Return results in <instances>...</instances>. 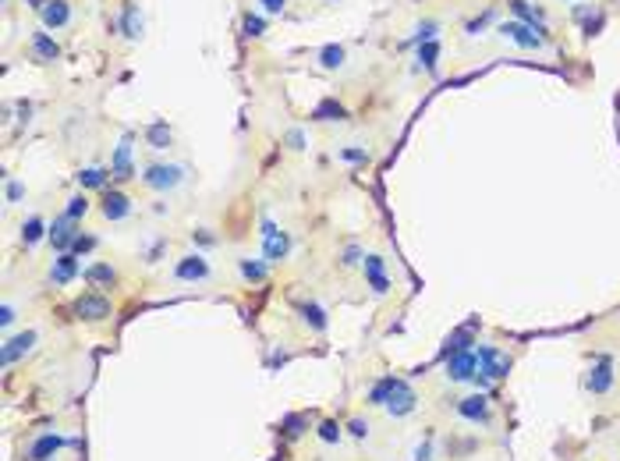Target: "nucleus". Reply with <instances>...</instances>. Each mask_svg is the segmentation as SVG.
Here are the masks:
<instances>
[{
	"mask_svg": "<svg viewBox=\"0 0 620 461\" xmlns=\"http://www.w3.org/2000/svg\"><path fill=\"white\" fill-rule=\"evenodd\" d=\"M39 14H43L47 29H60V25H68V18H71V4H68V0H50Z\"/></svg>",
	"mask_w": 620,
	"mask_h": 461,
	"instance_id": "nucleus-17",
	"label": "nucleus"
},
{
	"mask_svg": "<svg viewBox=\"0 0 620 461\" xmlns=\"http://www.w3.org/2000/svg\"><path fill=\"white\" fill-rule=\"evenodd\" d=\"M86 281H89L92 287H110V284L117 281V270H114L110 263H92V266L86 270Z\"/></svg>",
	"mask_w": 620,
	"mask_h": 461,
	"instance_id": "nucleus-19",
	"label": "nucleus"
},
{
	"mask_svg": "<svg viewBox=\"0 0 620 461\" xmlns=\"http://www.w3.org/2000/svg\"><path fill=\"white\" fill-rule=\"evenodd\" d=\"M471 344H475V323H468V327H461V330H454L450 338H447V344H443V355L471 351Z\"/></svg>",
	"mask_w": 620,
	"mask_h": 461,
	"instance_id": "nucleus-18",
	"label": "nucleus"
},
{
	"mask_svg": "<svg viewBox=\"0 0 620 461\" xmlns=\"http://www.w3.org/2000/svg\"><path fill=\"white\" fill-rule=\"evenodd\" d=\"M500 36H504V39H514V43L525 47V50H543V43H546V39L535 32L532 25H525V22H504V25H500Z\"/></svg>",
	"mask_w": 620,
	"mask_h": 461,
	"instance_id": "nucleus-7",
	"label": "nucleus"
},
{
	"mask_svg": "<svg viewBox=\"0 0 620 461\" xmlns=\"http://www.w3.org/2000/svg\"><path fill=\"white\" fill-rule=\"evenodd\" d=\"M107 181H110V171H103V167H86V171H78L82 188H107Z\"/></svg>",
	"mask_w": 620,
	"mask_h": 461,
	"instance_id": "nucleus-23",
	"label": "nucleus"
},
{
	"mask_svg": "<svg viewBox=\"0 0 620 461\" xmlns=\"http://www.w3.org/2000/svg\"><path fill=\"white\" fill-rule=\"evenodd\" d=\"M475 373H479V355H475V348L447 355V380L450 383H468V380H475Z\"/></svg>",
	"mask_w": 620,
	"mask_h": 461,
	"instance_id": "nucleus-5",
	"label": "nucleus"
},
{
	"mask_svg": "<svg viewBox=\"0 0 620 461\" xmlns=\"http://www.w3.org/2000/svg\"><path fill=\"white\" fill-rule=\"evenodd\" d=\"M316 433H319V440H323V444H337V440H340V426L334 423V418H323Z\"/></svg>",
	"mask_w": 620,
	"mask_h": 461,
	"instance_id": "nucleus-33",
	"label": "nucleus"
},
{
	"mask_svg": "<svg viewBox=\"0 0 620 461\" xmlns=\"http://www.w3.org/2000/svg\"><path fill=\"white\" fill-rule=\"evenodd\" d=\"M241 29H245V36H262V18L259 14H245V22H241Z\"/></svg>",
	"mask_w": 620,
	"mask_h": 461,
	"instance_id": "nucleus-35",
	"label": "nucleus"
},
{
	"mask_svg": "<svg viewBox=\"0 0 620 461\" xmlns=\"http://www.w3.org/2000/svg\"><path fill=\"white\" fill-rule=\"evenodd\" d=\"M458 415L471 426H489L493 423V405L486 394H471V397H461L458 401Z\"/></svg>",
	"mask_w": 620,
	"mask_h": 461,
	"instance_id": "nucleus-6",
	"label": "nucleus"
},
{
	"mask_svg": "<svg viewBox=\"0 0 620 461\" xmlns=\"http://www.w3.org/2000/svg\"><path fill=\"white\" fill-rule=\"evenodd\" d=\"M344 47H337V43H326L323 50H319V64L326 68V71H337V68H344Z\"/></svg>",
	"mask_w": 620,
	"mask_h": 461,
	"instance_id": "nucleus-22",
	"label": "nucleus"
},
{
	"mask_svg": "<svg viewBox=\"0 0 620 461\" xmlns=\"http://www.w3.org/2000/svg\"><path fill=\"white\" fill-rule=\"evenodd\" d=\"M475 355H479V373H475V383H479L482 390L496 380H507V373L514 369V359L504 351V348H493V344H479L475 348Z\"/></svg>",
	"mask_w": 620,
	"mask_h": 461,
	"instance_id": "nucleus-2",
	"label": "nucleus"
},
{
	"mask_svg": "<svg viewBox=\"0 0 620 461\" xmlns=\"http://www.w3.org/2000/svg\"><path fill=\"white\" fill-rule=\"evenodd\" d=\"M92 248H96V238H92V235H78L75 245H71V252L82 256V252H92Z\"/></svg>",
	"mask_w": 620,
	"mask_h": 461,
	"instance_id": "nucleus-36",
	"label": "nucleus"
},
{
	"mask_svg": "<svg viewBox=\"0 0 620 461\" xmlns=\"http://www.w3.org/2000/svg\"><path fill=\"white\" fill-rule=\"evenodd\" d=\"M110 174H114L117 181H128V178L135 174V167H132V135L121 139L117 153H114V163H110Z\"/></svg>",
	"mask_w": 620,
	"mask_h": 461,
	"instance_id": "nucleus-13",
	"label": "nucleus"
},
{
	"mask_svg": "<svg viewBox=\"0 0 620 461\" xmlns=\"http://www.w3.org/2000/svg\"><path fill=\"white\" fill-rule=\"evenodd\" d=\"M369 405L386 408L390 418H404V415H411L419 408V394L404 380H397V376H383V380L369 390Z\"/></svg>",
	"mask_w": 620,
	"mask_h": 461,
	"instance_id": "nucleus-1",
	"label": "nucleus"
},
{
	"mask_svg": "<svg viewBox=\"0 0 620 461\" xmlns=\"http://www.w3.org/2000/svg\"><path fill=\"white\" fill-rule=\"evenodd\" d=\"M429 39H436V22H422V25H419L415 43H429Z\"/></svg>",
	"mask_w": 620,
	"mask_h": 461,
	"instance_id": "nucleus-37",
	"label": "nucleus"
},
{
	"mask_svg": "<svg viewBox=\"0 0 620 461\" xmlns=\"http://www.w3.org/2000/svg\"><path fill=\"white\" fill-rule=\"evenodd\" d=\"M287 142H291V150H301L305 139H301V132H291V135H287Z\"/></svg>",
	"mask_w": 620,
	"mask_h": 461,
	"instance_id": "nucleus-45",
	"label": "nucleus"
},
{
	"mask_svg": "<svg viewBox=\"0 0 620 461\" xmlns=\"http://www.w3.org/2000/svg\"><path fill=\"white\" fill-rule=\"evenodd\" d=\"M365 281H369V287H372V295H386V291H390L386 270H383V274H365Z\"/></svg>",
	"mask_w": 620,
	"mask_h": 461,
	"instance_id": "nucleus-34",
	"label": "nucleus"
},
{
	"mask_svg": "<svg viewBox=\"0 0 620 461\" xmlns=\"http://www.w3.org/2000/svg\"><path fill=\"white\" fill-rule=\"evenodd\" d=\"M25 196V185H18V181H8V202H18Z\"/></svg>",
	"mask_w": 620,
	"mask_h": 461,
	"instance_id": "nucleus-40",
	"label": "nucleus"
},
{
	"mask_svg": "<svg viewBox=\"0 0 620 461\" xmlns=\"http://www.w3.org/2000/svg\"><path fill=\"white\" fill-rule=\"evenodd\" d=\"M146 139H149V145H153V150H167V145H171V128H167V124H163V121H156V124H149Z\"/></svg>",
	"mask_w": 620,
	"mask_h": 461,
	"instance_id": "nucleus-27",
	"label": "nucleus"
},
{
	"mask_svg": "<svg viewBox=\"0 0 620 461\" xmlns=\"http://www.w3.org/2000/svg\"><path fill=\"white\" fill-rule=\"evenodd\" d=\"M121 25H124V36H128V39H138V36H142V14H138V8H135V4H124V18H121Z\"/></svg>",
	"mask_w": 620,
	"mask_h": 461,
	"instance_id": "nucleus-24",
	"label": "nucleus"
},
{
	"mask_svg": "<svg viewBox=\"0 0 620 461\" xmlns=\"http://www.w3.org/2000/svg\"><path fill=\"white\" fill-rule=\"evenodd\" d=\"M259 4H262L266 14H280L284 11V0H259Z\"/></svg>",
	"mask_w": 620,
	"mask_h": 461,
	"instance_id": "nucleus-41",
	"label": "nucleus"
},
{
	"mask_svg": "<svg viewBox=\"0 0 620 461\" xmlns=\"http://www.w3.org/2000/svg\"><path fill=\"white\" fill-rule=\"evenodd\" d=\"M14 316H18V312H14V305H11V302H8L4 309H0V323H4V327H11V323H14Z\"/></svg>",
	"mask_w": 620,
	"mask_h": 461,
	"instance_id": "nucleus-42",
	"label": "nucleus"
},
{
	"mask_svg": "<svg viewBox=\"0 0 620 461\" xmlns=\"http://www.w3.org/2000/svg\"><path fill=\"white\" fill-rule=\"evenodd\" d=\"M64 444H68V440L60 436V433H39V436L32 440V447H29V461H50Z\"/></svg>",
	"mask_w": 620,
	"mask_h": 461,
	"instance_id": "nucleus-10",
	"label": "nucleus"
},
{
	"mask_svg": "<svg viewBox=\"0 0 620 461\" xmlns=\"http://www.w3.org/2000/svg\"><path fill=\"white\" fill-rule=\"evenodd\" d=\"M301 320H305L308 327H312V330H319V333H323V330H326V323H330V320H326V309H323V305H316V302L301 305Z\"/></svg>",
	"mask_w": 620,
	"mask_h": 461,
	"instance_id": "nucleus-25",
	"label": "nucleus"
},
{
	"mask_svg": "<svg viewBox=\"0 0 620 461\" xmlns=\"http://www.w3.org/2000/svg\"><path fill=\"white\" fill-rule=\"evenodd\" d=\"M142 181H146L149 188H156V192H171V188H177L184 181V167H177V163H153V167H146Z\"/></svg>",
	"mask_w": 620,
	"mask_h": 461,
	"instance_id": "nucleus-4",
	"label": "nucleus"
},
{
	"mask_svg": "<svg viewBox=\"0 0 620 461\" xmlns=\"http://www.w3.org/2000/svg\"><path fill=\"white\" fill-rule=\"evenodd\" d=\"M585 387H588L592 394H606V390L613 387V362L606 359V355H603V359H599V362L588 369V376H585Z\"/></svg>",
	"mask_w": 620,
	"mask_h": 461,
	"instance_id": "nucleus-11",
	"label": "nucleus"
},
{
	"mask_svg": "<svg viewBox=\"0 0 620 461\" xmlns=\"http://www.w3.org/2000/svg\"><path fill=\"white\" fill-rule=\"evenodd\" d=\"M287 252H291V238H287L280 227L273 230V235L262 238V256H266V263H280Z\"/></svg>",
	"mask_w": 620,
	"mask_h": 461,
	"instance_id": "nucleus-14",
	"label": "nucleus"
},
{
	"mask_svg": "<svg viewBox=\"0 0 620 461\" xmlns=\"http://www.w3.org/2000/svg\"><path fill=\"white\" fill-rule=\"evenodd\" d=\"M36 341H39V333L36 330H25V333H14V338L0 348V362H4V369L8 366H14L18 359H22V355H29L32 348H36Z\"/></svg>",
	"mask_w": 620,
	"mask_h": 461,
	"instance_id": "nucleus-8",
	"label": "nucleus"
},
{
	"mask_svg": "<svg viewBox=\"0 0 620 461\" xmlns=\"http://www.w3.org/2000/svg\"><path fill=\"white\" fill-rule=\"evenodd\" d=\"M174 274H177V281H206V277H210V263H206V259L195 252V256L177 259Z\"/></svg>",
	"mask_w": 620,
	"mask_h": 461,
	"instance_id": "nucleus-12",
	"label": "nucleus"
},
{
	"mask_svg": "<svg viewBox=\"0 0 620 461\" xmlns=\"http://www.w3.org/2000/svg\"><path fill=\"white\" fill-rule=\"evenodd\" d=\"M25 4H29V8H39V11H43V8L50 4V0H25Z\"/></svg>",
	"mask_w": 620,
	"mask_h": 461,
	"instance_id": "nucleus-46",
	"label": "nucleus"
},
{
	"mask_svg": "<svg viewBox=\"0 0 620 461\" xmlns=\"http://www.w3.org/2000/svg\"><path fill=\"white\" fill-rule=\"evenodd\" d=\"M43 235H50V230H47V224L39 220V217H29V220L22 224V245H25V248L39 245V241H43Z\"/></svg>",
	"mask_w": 620,
	"mask_h": 461,
	"instance_id": "nucleus-20",
	"label": "nucleus"
},
{
	"mask_svg": "<svg viewBox=\"0 0 620 461\" xmlns=\"http://www.w3.org/2000/svg\"><path fill=\"white\" fill-rule=\"evenodd\" d=\"M110 298L107 295H78L75 302H71V312H75V320H86V323H99V320H107L110 316Z\"/></svg>",
	"mask_w": 620,
	"mask_h": 461,
	"instance_id": "nucleus-3",
	"label": "nucleus"
},
{
	"mask_svg": "<svg viewBox=\"0 0 620 461\" xmlns=\"http://www.w3.org/2000/svg\"><path fill=\"white\" fill-rule=\"evenodd\" d=\"M415 461H432V447H429V444H419V447H415Z\"/></svg>",
	"mask_w": 620,
	"mask_h": 461,
	"instance_id": "nucleus-43",
	"label": "nucleus"
},
{
	"mask_svg": "<svg viewBox=\"0 0 620 461\" xmlns=\"http://www.w3.org/2000/svg\"><path fill=\"white\" fill-rule=\"evenodd\" d=\"M86 213H89V199L82 196V192H78V196H71V199H68V206H64V217H71V220H82Z\"/></svg>",
	"mask_w": 620,
	"mask_h": 461,
	"instance_id": "nucleus-31",
	"label": "nucleus"
},
{
	"mask_svg": "<svg viewBox=\"0 0 620 461\" xmlns=\"http://www.w3.org/2000/svg\"><path fill=\"white\" fill-rule=\"evenodd\" d=\"M238 270H241V277L245 281H266V263H259V259H238Z\"/></svg>",
	"mask_w": 620,
	"mask_h": 461,
	"instance_id": "nucleus-28",
	"label": "nucleus"
},
{
	"mask_svg": "<svg viewBox=\"0 0 620 461\" xmlns=\"http://www.w3.org/2000/svg\"><path fill=\"white\" fill-rule=\"evenodd\" d=\"M436 57H440V43L436 39H429V43H419V60L425 71H436Z\"/></svg>",
	"mask_w": 620,
	"mask_h": 461,
	"instance_id": "nucleus-29",
	"label": "nucleus"
},
{
	"mask_svg": "<svg viewBox=\"0 0 620 461\" xmlns=\"http://www.w3.org/2000/svg\"><path fill=\"white\" fill-rule=\"evenodd\" d=\"M32 50H36L39 60H57V57H60V47L53 43L47 32H36V36H32Z\"/></svg>",
	"mask_w": 620,
	"mask_h": 461,
	"instance_id": "nucleus-21",
	"label": "nucleus"
},
{
	"mask_svg": "<svg viewBox=\"0 0 620 461\" xmlns=\"http://www.w3.org/2000/svg\"><path fill=\"white\" fill-rule=\"evenodd\" d=\"M312 117H319V121H344V107H340L337 99H323Z\"/></svg>",
	"mask_w": 620,
	"mask_h": 461,
	"instance_id": "nucleus-30",
	"label": "nucleus"
},
{
	"mask_svg": "<svg viewBox=\"0 0 620 461\" xmlns=\"http://www.w3.org/2000/svg\"><path fill=\"white\" fill-rule=\"evenodd\" d=\"M75 274H78V256L75 252H60L53 259V266H50V281L53 284H68V281H75Z\"/></svg>",
	"mask_w": 620,
	"mask_h": 461,
	"instance_id": "nucleus-15",
	"label": "nucleus"
},
{
	"mask_svg": "<svg viewBox=\"0 0 620 461\" xmlns=\"http://www.w3.org/2000/svg\"><path fill=\"white\" fill-rule=\"evenodd\" d=\"M358 259H362V248H358V245H351V248H347V252L340 256V266H355Z\"/></svg>",
	"mask_w": 620,
	"mask_h": 461,
	"instance_id": "nucleus-39",
	"label": "nucleus"
},
{
	"mask_svg": "<svg viewBox=\"0 0 620 461\" xmlns=\"http://www.w3.org/2000/svg\"><path fill=\"white\" fill-rule=\"evenodd\" d=\"M305 426H308V423H305V415H287L284 423H280V429H284V436H287V440H298V436L305 433Z\"/></svg>",
	"mask_w": 620,
	"mask_h": 461,
	"instance_id": "nucleus-32",
	"label": "nucleus"
},
{
	"mask_svg": "<svg viewBox=\"0 0 620 461\" xmlns=\"http://www.w3.org/2000/svg\"><path fill=\"white\" fill-rule=\"evenodd\" d=\"M340 156H344V160H355V163H358V160H365L369 153H365V150H340Z\"/></svg>",
	"mask_w": 620,
	"mask_h": 461,
	"instance_id": "nucleus-44",
	"label": "nucleus"
},
{
	"mask_svg": "<svg viewBox=\"0 0 620 461\" xmlns=\"http://www.w3.org/2000/svg\"><path fill=\"white\" fill-rule=\"evenodd\" d=\"M510 8H514V14H518L525 25H532L535 32H543V18H539V11L528 8V0H510Z\"/></svg>",
	"mask_w": 620,
	"mask_h": 461,
	"instance_id": "nucleus-26",
	"label": "nucleus"
},
{
	"mask_svg": "<svg viewBox=\"0 0 620 461\" xmlns=\"http://www.w3.org/2000/svg\"><path fill=\"white\" fill-rule=\"evenodd\" d=\"M75 224H78V220H71V217H64V213L50 224V235H47V238H50V245L57 248V252H68V248L75 245V238H78Z\"/></svg>",
	"mask_w": 620,
	"mask_h": 461,
	"instance_id": "nucleus-9",
	"label": "nucleus"
},
{
	"mask_svg": "<svg viewBox=\"0 0 620 461\" xmlns=\"http://www.w3.org/2000/svg\"><path fill=\"white\" fill-rule=\"evenodd\" d=\"M347 429H351V436H358V440H362V436H369V423H365V418H351Z\"/></svg>",
	"mask_w": 620,
	"mask_h": 461,
	"instance_id": "nucleus-38",
	"label": "nucleus"
},
{
	"mask_svg": "<svg viewBox=\"0 0 620 461\" xmlns=\"http://www.w3.org/2000/svg\"><path fill=\"white\" fill-rule=\"evenodd\" d=\"M99 209H103V217H107V220H124V217L132 213V199L124 196V192H107Z\"/></svg>",
	"mask_w": 620,
	"mask_h": 461,
	"instance_id": "nucleus-16",
	"label": "nucleus"
}]
</instances>
